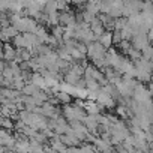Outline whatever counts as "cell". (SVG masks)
<instances>
[{"label":"cell","instance_id":"6da1fadb","mask_svg":"<svg viewBox=\"0 0 153 153\" xmlns=\"http://www.w3.org/2000/svg\"><path fill=\"white\" fill-rule=\"evenodd\" d=\"M107 48L104 45H101L98 41H92L87 44V59H104Z\"/></svg>","mask_w":153,"mask_h":153},{"label":"cell","instance_id":"7a4b0ae2","mask_svg":"<svg viewBox=\"0 0 153 153\" xmlns=\"http://www.w3.org/2000/svg\"><path fill=\"white\" fill-rule=\"evenodd\" d=\"M150 96H152V92L146 87L144 83H138L137 87L132 90V98L137 102H146V101L150 99Z\"/></svg>","mask_w":153,"mask_h":153},{"label":"cell","instance_id":"3957f363","mask_svg":"<svg viewBox=\"0 0 153 153\" xmlns=\"http://www.w3.org/2000/svg\"><path fill=\"white\" fill-rule=\"evenodd\" d=\"M59 24L63 27H74L75 29V11H72L71 8L68 11H62L59 12Z\"/></svg>","mask_w":153,"mask_h":153},{"label":"cell","instance_id":"277c9868","mask_svg":"<svg viewBox=\"0 0 153 153\" xmlns=\"http://www.w3.org/2000/svg\"><path fill=\"white\" fill-rule=\"evenodd\" d=\"M93 146L96 147V152H114V146L110 144L108 140H102L99 137H95L93 140Z\"/></svg>","mask_w":153,"mask_h":153},{"label":"cell","instance_id":"5b68a950","mask_svg":"<svg viewBox=\"0 0 153 153\" xmlns=\"http://www.w3.org/2000/svg\"><path fill=\"white\" fill-rule=\"evenodd\" d=\"M89 27H90V30L95 33V36H96V39L105 32V29H104V26H102V23H101V20L98 18V17H95L90 23H89Z\"/></svg>","mask_w":153,"mask_h":153},{"label":"cell","instance_id":"8992f818","mask_svg":"<svg viewBox=\"0 0 153 153\" xmlns=\"http://www.w3.org/2000/svg\"><path fill=\"white\" fill-rule=\"evenodd\" d=\"M48 144L53 147V150H54V152H66V149H68V146H66V144H63V143L60 141V138H59V135H57V134H56L54 137L48 138Z\"/></svg>","mask_w":153,"mask_h":153},{"label":"cell","instance_id":"52a82bcc","mask_svg":"<svg viewBox=\"0 0 153 153\" xmlns=\"http://www.w3.org/2000/svg\"><path fill=\"white\" fill-rule=\"evenodd\" d=\"M81 122H83V125H84L92 134H95L96 126H98V122H96V116H95V114H86V117H84Z\"/></svg>","mask_w":153,"mask_h":153},{"label":"cell","instance_id":"ba28073f","mask_svg":"<svg viewBox=\"0 0 153 153\" xmlns=\"http://www.w3.org/2000/svg\"><path fill=\"white\" fill-rule=\"evenodd\" d=\"M30 83H33L35 86H38L39 89H45L47 86H45V78L39 74V72H32V80H30Z\"/></svg>","mask_w":153,"mask_h":153},{"label":"cell","instance_id":"9c48e42d","mask_svg":"<svg viewBox=\"0 0 153 153\" xmlns=\"http://www.w3.org/2000/svg\"><path fill=\"white\" fill-rule=\"evenodd\" d=\"M101 45H104L105 48H108V47H111L113 45V39H111V32H108V30H105L98 39H96Z\"/></svg>","mask_w":153,"mask_h":153},{"label":"cell","instance_id":"30bf717a","mask_svg":"<svg viewBox=\"0 0 153 153\" xmlns=\"http://www.w3.org/2000/svg\"><path fill=\"white\" fill-rule=\"evenodd\" d=\"M54 96L59 99L60 104H71V102H72V96H71L69 93L63 92V90H57V92L54 93Z\"/></svg>","mask_w":153,"mask_h":153},{"label":"cell","instance_id":"8fae6325","mask_svg":"<svg viewBox=\"0 0 153 153\" xmlns=\"http://www.w3.org/2000/svg\"><path fill=\"white\" fill-rule=\"evenodd\" d=\"M38 90H39V87H38V86H35L33 83H27V84H24V86H23V89H21L20 92H21L23 95H30V96H33Z\"/></svg>","mask_w":153,"mask_h":153},{"label":"cell","instance_id":"7c38bea8","mask_svg":"<svg viewBox=\"0 0 153 153\" xmlns=\"http://www.w3.org/2000/svg\"><path fill=\"white\" fill-rule=\"evenodd\" d=\"M63 32H65V27L60 26V24H57V26H51V29H50V33H51L53 36H56L59 41H63V39H62Z\"/></svg>","mask_w":153,"mask_h":153},{"label":"cell","instance_id":"4fadbf2b","mask_svg":"<svg viewBox=\"0 0 153 153\" xmlns=\"http://www.w3.org/2000/svg\"><path fill=\"white\" fill-rule=\"evenodd\" d=\"M11 42H12V45L15 48H26V41H24V38H23L21 33H18L17 36H14L11 39Z\"/></svg>","mask_w":153,"mask_h":153},{"label":"cell","instance_id":"5bb4252c","mask_svg":"<svg viewBox=\"0 0 153 153\" xmlns=\"http://www.w3.org/2000/svg\"><path fill=\"white\" fill-rule=\"evenodd\" d=\"M114 47H116L117 50H120L122 54H126V51L132 47V44H131V41H128V39H122V41H120L119 44H116Z\"/></svg>","mask_w":153,"mask_h":153},{"label":"cell","instance_id":"9a60e30c","mask_svg":"<svg viewBox=\"0 0 153 153\" xmlns=\"http://www.w3.org/2000/svg\"><path fill=\"white\" fill-rule=\"evenodd\" d=\"M141 57H144L147 60H152L153 59V48H152L150 44H147V45H144L141 48Z\"/></svg>","mask_w":153,"mask_h":153},{"label":"cell","instance_id":"2e32d148","mask_svg":"<svg viewBox=\"0 0 153 153\" xmlns=\"http://www.w3.org/2000/svg\"><path fill=\"white\" fill-rule=\"evenodd\" d=\"M84 81H86V89L87 90H98L101 86L92 78V76H84Z\"/></svg>","mask_w":153,"mask_h":153},{"label":"cell","instance_id":"e0dca14e","mask_svg":"<svg viewBox=\"0 0 153 153\" xmlns=\"http://www.w3.org/2000/svg\"><path fill=\"white\" fill-rule=\"evenodd\" d=\"M47 17H48V27L59 24V11H53V12L47 14Z\"/></svg>","mask_w":153,"mask_h":153},{"label":"cell","instance_id":"ac0fdd59","mask_svg":"<svg viewBox=\"0 0 153 153\" xmlns=\"http://www.w3.org/2000/svg\"><path fill=\"white\" fill-rule=\"evenodd\" d=\"M120 35H122V39H128V41H131V38H132V35H134V30H132L131 26L126 24L123 29H120Z\"/></svg>","mask_w":153,"mask_h":153},{"label":"cell","instance_id":"d6986e66","mask_svg":"<svg viewBox=\"0 0 153 153\" xmlns=\"http://www.w3.org/2000/svg\"><path fill=\"white\" fill-rule=\"evenodd\" d=\"M53 11H57V5H56V0H48V2L42 6V12L50 14Z\"/></svg>","mask_w":153,"mask_h":153},{"label":"cell","instance_id":"ffe728a7","mask_svg":"<svg viewBox=\"0 0 153 153\" xmlns=\"http://www.w3.org/2000/svg\"><path fill=\"white\" fill-rule=\"evenodd\" d=\"M24 84H26V83H24V80L21 78V75H20V76H14V78H12V89L21 90Z\"/></svg>","mask_w":153,"mask_h":153},{"label":"cell","instance_id":"44dd1931","mask_svg":"<svg viewBox=\"0 0 153 153\" xmlns=\"http://www.w3.org/2000/svg\"><path fill=\"white\" fill-rule=\"evenodd\" d=\"M126 24H128V18H125V17H117V18H114V29L120 30V29H123Z\"/></svg>","mask_w":153,"mask_h":153},{"label":"cell","instance_id":"7402d4cb","mask_svg":"<svg viewBox=\"0 0 153 153\" xmlns=\"http://www.w3.org/2000/svg\"><path fill=\"white\" fill-rule=\"evenodd\" d=\"M3 30H5V33H6V36H8L9 39H12L14 36H17V35L20 33V32H18L14 26H8V27H6V29H3Z\"/></svg>","mask_w":153,"mask_h":153},{"label":"cell","instance_id":"603a6c76","mask_svg":"<svg viewBox=\"0 0 153 153\" xmlns=\"http://www.w3.org/2000/svg\"><path fill=\"white\" fill-rule=\"evenodd\" d=\"M75 48L78 50L81 54H86V56H87V44H86V42H83V41H76Z\"/></svg>","mask_w":153,"mask_h":153},{"label":"cell","instance_id":"cb8c5ba5","mask_svg":"<svg viewBox=\"0 0 153 153\" xmlns=\"http://www.w3.org/2000/svg\"><path fill=\"white\" fill-rule=\"evenodd\" d=\"M111 39H113V45L119 44V42L122 41V35H120V30L114 29V30L111 32Z\"/></svg>","mask_w":153,"mask_h":153},{"label":"cell","instance_id":"d4e9b609","mask_svg":"<svg viewBox=\"0 0 153 153\" xmlns=\"http://www.w3.org/2000/svg\"><path fill=\"white\" fill-rule=\"evenodd\" d=\"M2 75H3V78H9V80H12L14 78V72H12V69H11V66H5L3 68V71H2Z\"/></svg>","mask_w":153,"mask_h":153},{"label":"cell","instance_id":"484cf974","mask_svg":"<svg viewBox=\"0 0 153 153\" xmlns=\"http://www.w3.org/2000/svg\"><path fill=\"white\" fill-rule=\"evenodd\" d=\"M75 98L87 99V89H76V92H75Z\"/></svg>","mask_w":153,"mask_h":153},{"label":"cell","instance_id":"4316f807","mask_svg":"<svg viewBox=\"0 0 153 153\" xmlns=\"http://www.w3.org/2000/svg\"><path fill=\"white\" fill-rule=\"evenodd\" d=\"M81 15H83V21H86V23H90L96 15H93V14H90V12H87V11H81Z\"/></svg>","mask_w":153,"mask_h":153},{"label":"cell","instance_id":"83f0119b","mask_svg":"<svg viewBox=\"0 0 153 153\" xmlns=\"http://www.w3.org/2000/svg\"><path fill=\"white\" fill-rule=\"evenodd\" d=\"M9 3H11V0H0V11H2V12H8Z\"/></svg>","mask_w":153,"mask_h":153},{"label":"cell","instance_id":"f1b7e54d","mask_svg":"<svg viewBox=\"0 0 153 153\" xmlns=\"http://www.w3.org/2000/svg\"><path fill=\"white\" fill-rule=\"evenodd\" d=\"M47 102H48V104H51V105H54V107H59V105H62V104L59 102V99H57L54 95H53V96H48Z\"/></svg>","mask_w":153,"mask_h":153},{"label":"cell","instance_id":"f546056e","mask_svg":"<svg viewBox=\"0 0 153 153\" xmlns=\"http://www.w3.org/2000/svg\"><path fill=\"white\" fill-rule=\"evenodd\" d=\"M8 26H11V23H9V18H8V17L0 18V29H6Z\"/></svg>","mask_w":153,"mask_h":153},{"label":"cell","instance_id":"4dcf8cb0","mask_svg":"<svg viewBox=\"0 0 153 153\" xmlns=\"http://www.w3.org/2000/svg\"><path fill=\"white\" fill-rule=\"evenodd\" d=\"M18 3H20L23 8H27L29 5H32V3H33V0H18Z\"/></svg>","mask_w":153,"mask_h":153},{"label":"cell","instance_id":"1f68e13d","mask_svg":"<svg viewBox=\"0 0 153 153\" xmlns=\"http://www.w3.org/2000/svg\"><path fill=\"white\" fill-rule=\"evenodd\" d=\"M86 2H87V0H72L71 3H72L74 6H78V5H84Z\"/></svg>","mask_w":153,"mask_h":153}]
</instances>
